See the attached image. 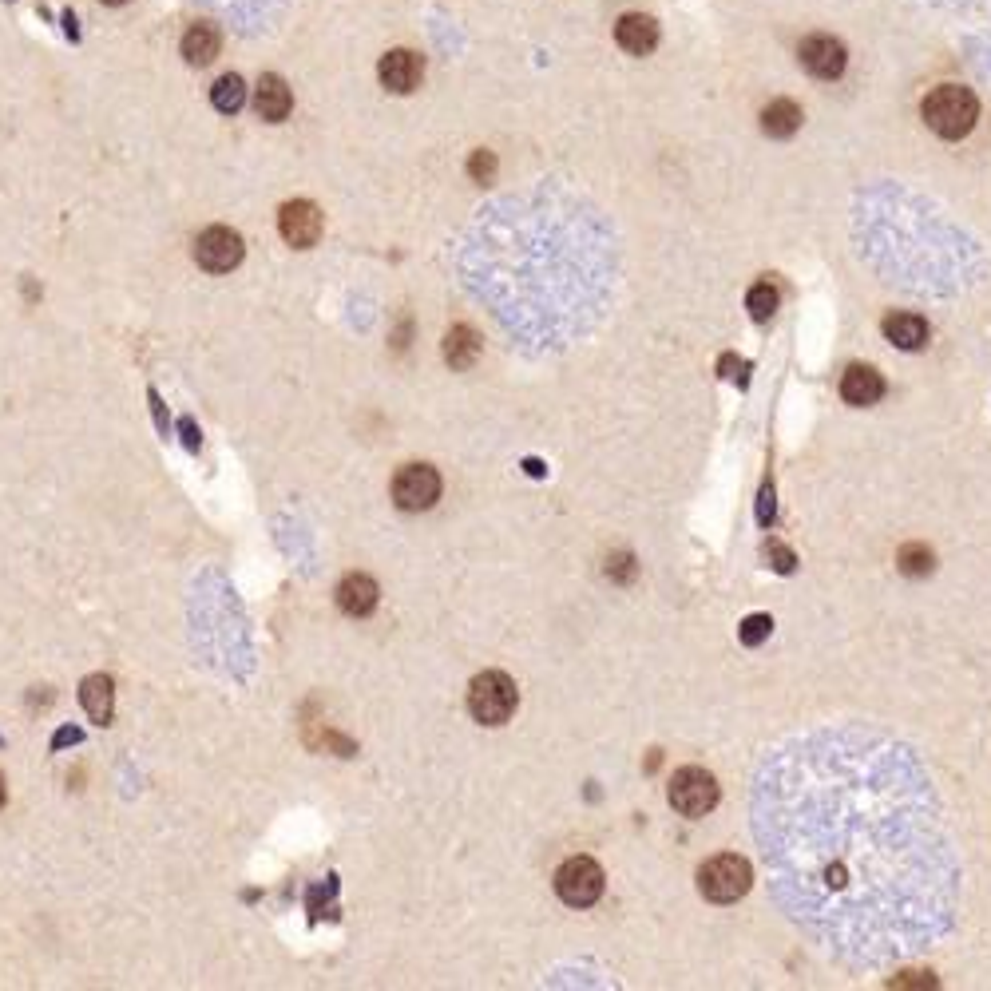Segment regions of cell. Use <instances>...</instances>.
<instances>
[{
	"mask_svg": "<svg viewBox=\"0 0 991 991\" xmlns=\"http://www.w3.org/2000/svg\"><path fill=\"white\" fill-rule=\"evenodd\" d=\"M670 805L682 813V817H706L714 805H718V781L714 773H706L702 766H686L670 777Z\"/></svg>",
	"mask_w": 991,
	"mask_h": 991,
	"instance_id": "cell-4",
	"label": "cell"
},
{
	"mask_svg": "<svg viewBox=\"0 0 991 991\" xmlns=\"http://www.w3.org/2000/svg\"><path fill=\"white\" fill-rule=\"evenodd\" d=\"M797 127H801V108L793 100H773L770 108L762 111V131L770 139H789Z\"/></svg>",
	"mask_w": 991,
	"mask_h": 991,
	"instance_id": "cell-19",
	"label": "cell"
},
{
	"mask_svg": "<svg viewBox=\"0 0 991 991\" xmlns=\"http://www.w3.org/2000/svg\"><path fill=\"white\" fill-rule=\"evenodd\" d=\"M615 40H619V48L631 52V56H651L655 44H659V24H655L651 16H643V12H627V16H619V24H615Z\"/></svg>",
	"mask_w": 991,
	"mask_h": 991,
	"instance_id": "cell-11",
	"label": "cell"
},
{
	"mask_svg": "<svg viewBox=\"0 0 991 991\" xmlns=\"http://www.w3.org/2000/svg\"><path fill=\"white\" fill-rule=\"evenodd\" d=\"M555 892L571 908H591L603 896V869L591 857H571L555 873Z\"/></svg>",
	"mask_w": 991,
	"mask_h": 991,
	"instance_id": "cell-5",
	"label": "cell"
},
{
	"mask_svg": "<svg viewBox=\"0 0 991 991\" xmlns=\"http://www.w3.org/2000/svg\"><path fill=\"white\" fill-rule=\"evenodd\" d=\"M896 567L904 575H912V579H924L936 567V559H932V551L924 548V544H904V548L896 551Z\"/></svg>",
	"mask_w": 991,
	"mask_h": 991,
	"instance_id": "cell-21",
	"label": "cell"
},
{
	"mask_svg": "<svg viewBox=\"0 0 991 991\" xmlns=\"http://www.w3.org/2000/svg\"><path fill=\"white\" fill-rule=\"evenodd\" d=\"M278 230L294 250H310L322 238V211L306 199H294L278 211Z\"/></svg>",
	"mask_w": 991,
	"mask_h": 991,
	"instance_id": "cell-9",
	"label": "cell"
},
{
	"mask_svg": "<svg viewBox=\"0 0 991 991\" xmlns=\"http://www.w3.org/2000/svg\"><path fill=\"white\" fill-rule=\"evenodd\" d=\"M841 397L849 401V405H857V409H865V405H877L884 397V381L877 369H869V365H853V369H845V377H841Z\"/></svg>",
	"mask_w": 991,
	"mask_h": 991,
	"instance_id": "cell-12",
	"label": "cell"
},
{
	"mask_svg": "<svg viewBox=\"0 0 991 991\" xmlns=\"http://www.w3.org/2000/svg\"><path fill=\"white\" fill-rule=\"evenodd\" d=\"M718 369H722L726 381H738V385L750 381V361H742V357H734V353H726V357L718 361Z\"/></svg>",
	"mask_w": 991,
	"mask_h": 991,
	"instance_id": "cell-25",
	"label": "cell"
},
{
	"mask_svg": "<svg viewBox=\"0 0 991 991\" xmlns=\"http://www.w3.org/2000/svg\"><path fill=\"white\" fill-rule=\"evenodd\" d=\"M758 520L770 528V520H773V488L770 484H766V488H762V496H758Z\"/></svg>",
	"mask_w": 991,
	"mask_h": 991,
	"instance_id": "cell-28",
	"label": "cell"
},
{
	"mask_svg": "<svg viewBox=\"0 0 991 991\" xmlns=\"http://www.w3.org/2000/svg\"><path fill=\"white\" fill-rule=\"evenodd\" d=\"M607 575H615V579H635V559L631 555H615V559H607Z\"/></svg>",
	"mask_w": 991,
	"mask_h": 991,
	"instance_id": "cell-27",
	"label": "cell"
},
{
	"mask_svg": "<svg viewBox=\"0 0 991 991\" xmlns=\"http://www.w3.org/2000/svg\"><path fill=\"white\" fill-rule=\"evenodd\" d=\"M750 865L734 853H722V857H710L702 869H698V888L706 900L714 904H734L750 892Z\"/></svg>",
	"mask_w": 991,
	"mask_h": 991,
	"instance_id": "cell-3",
	"label": "cell"
},
{
	"mask_svg": "<svg viewBox=\"0 0 991 991\" xmlns=\"http://www.w3.org/2000/svg\"><path fill=\"white\" fill-rule=\"evenodd\" d=\"M0 805H4V777H0Z\"/></svg>",
	"mask_w": 991,
	"mask_h": 991,
	"instance_id": "cell-32",
	"label": "cell"
},
{
	"mask_svg": "<svg viewBox=\"0 0 991 991\" xmlns=\"http://www.w3.org/2000/svg\"><path fill=\"white\" fill-rule=\"evenodd\" d=\"M337 607L345 611V615H353V619H361V615H369L373 607H377V583L369 579V575H345L341 583H337Z\"/></svg>",
	"mask_w": 991,
	"mask_h": 991,
	"instance_id": "cell-14",
	"label": "cell"
},
{
	"mask_svg": "<svg viewBox=\"0 0 991 991\" xmlns=\"http://www.w3.org/2000/svg\"><path fill=\"white\" fill-rule=\"evenodd\" d=\"M884 337L892 345H900V349H920L928 341V326L916 314H888L884 318Z\"/></svg>",
	"mask_w": 991,
	"mask_h": 991,
	"instance_id": "cell-17",
	"label": "cell"
},
{
	"mask_svg": "<svg viewBox=\"0 0 991 991\" xmlns=\"http://www.w3.org/2000/svg\"><path fill=\"white\" fill-rule=\"evenodd\" d=\"M76 738H80V734H76V730H60V734H56V742H52V746H64V742H76Z\"/></svg>",
	"mask_w": 991,
	"mask_h": 991,
	"instance_id": "cell-31",
	"label": "cell"
},
{
	"mask_svg": "<svg viewBox=\"0 0 991 991\" xmlns=\"http://www.w3.org/2000/svg\"><path fill=\"white\" fill-rule=\"evenodd\" d=\"M773 631V619L770 615H750L746 623H742V643L746 647H758V643H766Z\"/></svg>",
	"mask_w": 991,
	"mask_h": 991,
	"instance_id": "cell-23",
	"label": "cell"
},
{
	"mask_svg": "<svg viewBox=\"0 0 991 991\" xmlns=\"http://www.w3.org/2000/svg\"><path fill=\"white\" fill-rule=\"evenodd\" d=\"M219 48H222L219 28L207 24V20H203V24H191L187 36H183V60L195 64V68H207V64L219 56Z\"/></svg>",
	"mask_w": 991,
	"mask_h": 991,
	"instance_id": "cell-15",
	"label": "cell"
},
{
	"mask_svg": "<svg viewBox=\"0 0 991 991\" xmlns=\"http://www.w3.org/2000/svg\"><path fill=\"white\" fill-rule=\"evenodd\" d=\"M104 4H127V0H104Z\"/></svg>",
	"mask_w": 991,
	"mask_h": 991,
	"instance_id": "cell-33",
	"label": "cell"
},
{
	"mask_svg": "<svg viewBox=\"0 0 991 991\" xmlns=\"http://www.w3.org/2000/svg\"><path fill=\"white\" fill-rule=\"evenodd\" d=\"M476 357H480V341H476V333L468 330V326H452V330L444 333V361L452 369H468Z\"/></svg>",
	"mask_w": 991,
	"mask_h": 991,
	"instance_id": "cell-18",
	"label": "cell"
},
{
	"mask_svg": "<svg viewBox=\"0 0 991 991\" xmlns=\"http://www.w3.org/2000/svg\"><path fill=\"white\" fill-rule=\"evenodd\" d=\"M254 108H258V115H262L266 123H282V119L290 115V108H294V96H290L286 80H282V76H274V72H266V76L258 80Z\"/></svg>",
	"mask_w": 991,
	"mask_h": 991,
	"instance_id": "cell-13",
	"label": "cell"
},
{
	"mask_svg": "<svg viewBox=\"0 0 991 991\" xmlns=\"http://www.w3.org/2000/svg\"><path fill=\"white\" fill-rule=\"evenodd\" d=\"M516 702H520L516 682H512L504 670H484V674H476L472 686H468V710H472V718L484 722V726H504V722L516 714Z\"/></svg>",
	"mask_w": 991,
	"mask_h": 991,
	"instance_id": "cell-2",
	"label": "cell"
},
{
	"mask_svg": "<svg viewBox=\"0 0 991 991\" xmlns=\"http://www.w3.org/2000/svg\"><path fill=\"white\" fill-rule=\"evenodd\" d=\"M797 56H801L805 72H809V76H817V80H837V76L845 72V64H849L845 44H841L837 36H825V32L805 36V40H801V48H797Z\"/></svg>",
	"mask_w": 991,
	"mask_h": 991,
	"instance_id": "cell-8",
	"label": "cell"
},
{
	"mask_svg": "<svg viewBox=\"0 0 991 991\" xmlns=\"http://www.w3.org/2000/svg\"><path fill=\"white\" fill-rule=\"evenodd\" d=\"M183 437H187V448H199V433H195V421H183Z\"/></svg>",
	"mask_w": 991,
	"mask_h": 991,
	"instance_id": "cell-30",
	"label": "cell"
},
{
	"mask_svg": "<svg viewBox=\"0 0 991 991\" xmlns=\"http://www.w3.org/2000/svg\"><path fill=\"white\" fill-rule=\"evenodd\" d=\"M377 76H381L385 92L409 96V92H417V84H421V76H425V60H421L417 52H409V48H393V52L381 56Z\"/></svg>",
	"mask_w": 991,
	"mask_h": 991,
	"instance_id": "cell-10",
	"label": "cell"
},
{
	"mask_svg": "<svg viewBox=\"0 0 991 991\" xmlns=\"http://www.w3.org/2000/svg\"><path fill=\"white\" fill-rule=\"evenodd\" d=\"M80 702H84V710L92 714V722H111V710H115V690H111V678L108 674H92V678H84V686H80Z\"/></svg>",
	"mask_w": 991,
	"mask_h": 991,
	"instance_id": "cell-16",
	"label": "cell"
},
{
	"mask_svg": "<svg viewBox=\"0 0 991 991\" xmlns=\"http://www.w3.org/2000/svg\"><path fill=\"white\" fill-rule=\"evenodd\" d=\"M766 559H770L773 571H781V575H789L793 567H797V559H793V551L785 548V544H766Z\"/></svg>",
	"mask_w": 991,
	"mask_h": 991,
	"instance_id": "cell-26",
	"label": "cell"
},
{
	"mask_svg": "<svg viewBox=\"0 0 991 991\" xmlns=\"http://www.w3.org/2000/svg\"><path fill=\"white\" fill-rule=\"evenodd\" d=\"M441 496V472L429 464H405L393 476V500L401 512H425Z\"/></svg>",
	"mask_w": 991,
	"mask_h": 991,
	"instance_id": "cell-6",
	"label": "cell"
},
{
	"mask_svg": "<svg viewBox=\"0 0 991 991\" xmlns=\"http://www.w3.org/2000/svg\"><path fill=\"white\" fill-rule=\"evenodd\" d=\"M211 104L222 111V115H234V111L246 104V84H242V76H234V72H226L215 80V88H211Z\"/></svg>",
	"mask_w": 991,
	"mask_h": 991,
	"instance_id": "cell-20",
	"label": "cell"
},
{
	"mask_svg": "<svg viewBox=\"0 0 991 991\" xmlns=\"http://www.w3.org/2000/svg\"><path fill=\"white\" fill-rule=\"evenodd\" d=\"M468 175L476 179V183H492L496 179V155L492 151H472V159H468Z\"/></svg>",
	"mask_w": 991,
	"mask_h": 991,
	"instance_id": "cell-24",
	"label": "cell"
},
{
	"mask_svg": "<svg viewBox=\"0 0 991 991\" xmlns=\"http://www.w3.org/2000/svg\"><path fill=\"white\" fill-rule=\"evenodd\" d=\"M746 310H750L754 322H770L773 310H777V290H773L770 282H758V286L746 294Z\"/></svg>",
	"mask_w": 991,
	"mask_h": 991,
	"instance_id": "cell-22",
	"label": "cell"
},
{
	"mask_svg": "<svg viewBox=\"0 0 991 991\" xmlns=\"http://www.w3.org/2000/svg\"><path fill=\"white\" fill-rule=\"evenodd\" d=\"M920 115L924 123L940 135V139H964L972 127H976V115H980V104L968 88L960 84H940L924 96L920 104Z\"/></svg>",
	"mask_w": 991,
	"mask_h": 991,
	"instance_id": "cell-1",
	"label": "cell"
},
{
	"mask_svg": "<svg viewBox=\"0 0 991 991\" xmlns=\"http://www.w3.org/2000/svg\"><path fill=\"white\" fill-rule=\"evenodd\" d=\"M195 262L211 274H226L242 262V238L238 230L230 226H207L199 238H195Z\"/></svg>",
	"mask_w": 991,
	"mask_h": 991,
	"instance_id": "cell-7",
	"label": "cell"
},
{
	"mask_svg": "<svg viewBox=\"0 0 991 991\" xmlns=\"http://www.w3.org/2000/svg\"><path fill=\"white\" fill-rule=\"evenodd\" d=\"M932 984H936L932 976H928V980H924V976H912V980H892V988H932Z\"/></svg>",
	"mask_w": 991,
	"mask_h": 991,
	"instance_id": "cell-29",
	"label": "cell"
}]
</instances>
